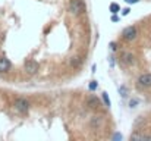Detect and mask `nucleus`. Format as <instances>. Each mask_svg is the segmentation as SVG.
I'll use <instances>...</instances> for the list:
<instances>
[{"mask_svg": "<svg viewBox=\"0 0 151 141\" xmlns=\"http://www.w3.org/2000/svg\"><path fill=\"white\" fill-rule=\"evenodd\" d=\"M69 12L75 16L81 15L82 12H85V4L82 3V0H70L69 1V6H68Z\"/></svg>", "mask_w": 151, "mask_h": 141, "instance_id": "obj_1", "label": "nucleus"}, {"mask_svg": "<svg viewBox=\"0 0 151 141\" xmlns=\"http://www.w3.org/2000/svg\"><path fill=\"white\" fill-rule=\"evenodd\" d=\"M129 141H144V137H142L138 131H135V132H132V135H131Z\"/></svg>", "mask_w": 151, "mask_h": 141, "instance_id": "obj_10", "label": "nucleus"}, {"mask_svg": "<svg viewBox=\"0 0 151 141\" xmlns=\"http://www.w3.org/2000/svg\"><path fill=\"white\" fill-rule=\"evenodd\" d=\"M101 97H103V101H104V104L107 106V107H110V98H109V95H107V93L104 91V93H101Z\"/></svg>", "mask_w": 151, "mask_h": 141, "instance_id": "obj_13", "label": "nucleus"}, {"mask_svg": "<svg viewBox=\"0 0 151 141\" xmlns=\"http://www.w3.org/2000/svg\"><path fill=\"white\" fill-rule=\"evenodd\" d=\"M138 85L144 87V88H150L151 87V74H142L138 77Z\"/></svg>", "mask_w": 151, "mask_h": 141, "instance_id": "obj_6", "label": "nucleus"}, {"mask_svg": "<svg viewBox=\"0 0 151 141\" xmlns=\"http://www.w3.org/2000/svg\"><path fill=\"white\" fill-rule=\"evenodd\" d=\"M113 141H122V134L120 132H116L113 135Z\"/></svg>", "mask_w": 151, "mask_h": 141, "instance_id": "obj_17", "label": "nucleus"}, {"mask_svg": "<svg viewBox=\"0 0 151 141\" xmlns=\"http://www.w3.org/2000/svg\"><path fill=\"white\" fill-rule=\"evenodd\" d=\"M116 48H117V44H116L114 41H111V43H110V50H111V51H116Z\"/></svg>", "mask_w": 151, "mask_h": 141, "instance_id": "obj_18", "label": "nucleus"}, {"mask_svg": "<svg viewBox=\"0 0 151 141\" xmlns=\"http://www.w3.org/2000/svg\"><path fill=\"white\" fill-rule=\"evenodd\" d=\"M119 94H120L122 97H128V88H126V85L119 87Z\"/></svg>", "mask_w": 151, "mask_h": 141, "instance_id": "obj_14", "label": "nucleus"}, {"mask_svg": "<svg viewBox=\"0 0 151 141\" xmlns=\"http://www.w3.org/2000/svg\"><path fill=\"white\" fill-rule=\"evenodd\" d=\"M87 104H88L90 109H99V107H100V100H99L97 97L91 95V97L87 98Z\"/></svg>", "mask_w": 151, "mask_h": 141, "instance_id": "obj_8", "label": "nucleus"}, {"mask_svg": "<svg viewBox=\"0 0 151 141\" xmlns=\"http://www.w3.org/2000/svg\"><path fill=\"white\" fill-rule=\"evenodd\" d=\"M125 1H126L128 4H135V3H138L139 0H125Z\"/></svg>", "mask_w": 151, "mask_h": 141, "instance_id": "obj_21", "label": "nucleus"}, {"mask_svg": "<svg viewBox=\"0 0 151 141\" xmlns=\"http://www.w3.org/2000/svg\"><path fill=\"white\" fill-rule=\"evenodd\" d=\"M109 62H110V66H111V68H114V57H113V56H110V57H109Z\"/></svg>", "mask_w": 151, "mask_h": 141, "instance_id": "obj_20", "label": "nucleus"}, {"mask_svg": "<svg viewBox=\"0 0 151 141\" xmlns=\"http://www.w3.org/2000/svg\"><path fill=\"white\" fill-rule=\"evenodd\" d=\"M13 107H15V110L18 113H22L24 115V113H27L29 110V101L27 98H24V97H18L15 100V103H13Z\"/></svg>", "mask_w": 151, "mask_h": 141, "instance_id": "obj_2", "label": "nucleus"}, {"mask_svg": "<svg viewBox=\"0 0 151 141\" xmlns=\"http://www.w3.org/2000/svg\"><path fill=\"white\" fill-rule=\"evenodd\" d=\"M137 35H138V30L135 25H129L122 31V38L125 41H134L137 38Z\"/></svg>", "mask_w": 151, "mask_h": 141, "instance_id": "obj_3", "label": "nucleus"}, {"mask_svg": "<svg viewBox=\"0 0 151 141\" xmlns=\"http://www.w3.org/2000/svg\"><path fill=\"white\" fill-rule=\"evenodd\" d=\"M138 103H139L138 98H131V100H129V107H137Z\"/></svg>", "mask_w": 151, "mask_h": 141, "instance_id": "obj_16", "label": "nucleus"}, {"mask_svg": "<svg viewBox=\"0 0 151 141\" xmlns=\"http://www.w3.org/2000/svg\"><path fill=\"white\" fill-rule=\"evenodd\" d=\"M81 62H82V59H81V57H72V59H70V66L78 68V66L81 65Z\"/></svg>", "mask_w": 151, "mask_h": 141, "instance_id": "obj_11", "label": "nucleus"}, {"mask_svg": "<svg viewBox=\"0 0 151 141\" xmlns=\"http://www.w3.org/2000/svg\"><path fill=\"white\" fill-rule=\"evenodd\" d=\"M129 12H131V9H129V7H125V9L122 10V15L126 16V15H129Z\"/></svg>", "mask_w": 151, "mask_h": 141, "instance_id": "obj_19", "label": "nucleus"}, {"mask_svg": "<svg viewBox=\"0 0 151 141\" xmlns=\"http://www.w3.org/2000/svg\"><path fill=\"white\" fill-rule=\"evenodd\" d=\"M111 21H113V22H117V21H119V16L113 15V16H111Z\"/></svg>", "mask_w": 151, "mask_h": 141, "instance_id": "obj_22", "label": "nucleus"}, {"mask_svg": "<svg viewBox=\"0 0 151 141\" xmlns=\"http://www.w3.org/2000/svg\"><path fill=\"white\" fill-rule=\"evenodd\" d=\"M97 87H99V82H97V81H91V82H90V85H88L90 91H96V90H97Z\"/></svg>", "mask_w": 151, "mask_h": 141, "instance_id": "obj_15", "label": "nucleus"}, {"mask_svg": "<svg viewBox=\"0 0 151 141\" xmlns=\"http://www.w3.org/2000/svg\"><path fill=\"white\" fill-rule=\"evenodd\" d=\"M144 141H151V137H144Z\"/></svg>", "mask_w": 151, "mask_h": 141, "instance_id": "obj_23", "label": "nucleus"}, {"mask_svg": "<svg viewBox=\"0 0 151 141\" xmlns=\"http://www.w3.org/2000/svg\"><path fill=\"white\" fill-rule=\"evenodd\" d=\"M120 60H122V63H123V65H126V66H131V65H134V63L137 62L135 54H134V53H131V51H125V53H122Z\"/></svg>", "mask_w": 151, "mask_h": 141, "instance_id": "obj_5", "label": "nucleus"}, {"mask_svg": "<svg viewBox=\"0 0 151 141\" xmlns=\"http://www.w3.org/2000/svg\"><path fill=\"white\" fill-rule=\"evenodd\" d=\"M12 68V63L6 57H0V72H9Z\"/></svg>", "mask_w": 151, "mask_h": 141, "instance_id": "obj_7", "label": "nucleus"}, {"mask_svg": "<svg viewBox=\"0 0 151 141\" xmlns=\"http://www.w3.org/2000/svg\"><path fill=\"white\" fill-rule=\"evenodd\" d=\"M38 68H40V65H38V62H35V60H27V62L24 63V69H25V72H27L28 75H35V74L38 72Z\"/></svg>", "mask_w": 151, "mask_h": 141, "instance_id": "obj_4", "label": "nucleus"}, {"mask_svg": "<svg viewBox=\"0 0 151 141\" xmlns=\"http://www.w3.org/2000/svg\"><path fill=\"white\" fill-rule=\"evenodd\" d=\"M101 124H103V118L101 116H93V119H91V127L93 128H100Z\"/></svg>", "mask_w": 151, "mask_h": 141, "instance_id": "obj_9", "label": "nucleus"}, {"mask_svg": "<svg viewBox=\"0 0 151 141\" xmlns=\"http://www.w3.org/2000/svg\"><path fill=\"white\" fill-rule=\"evenodd\" d=\"M110 12H111L113 15H116L117 12H120V6H119L117 3H111V4H110Z\"/></svg>", "mask_w": 151, "mask_h": 141, "instance_id": "obj_12", "label": "nucleus"}]
</instances>
